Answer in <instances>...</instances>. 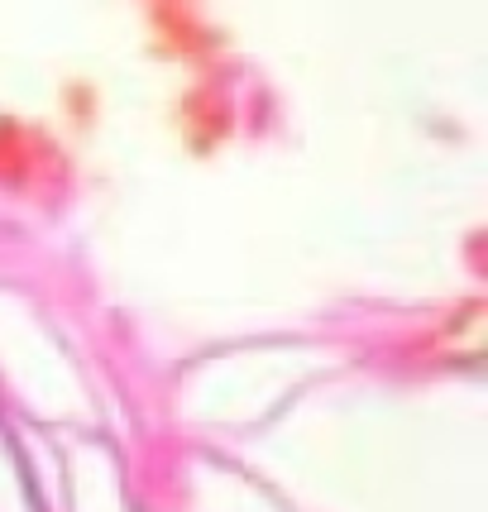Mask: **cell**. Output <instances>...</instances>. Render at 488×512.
I'll return each instance as SVG.
<instances>
[]
</instances>
